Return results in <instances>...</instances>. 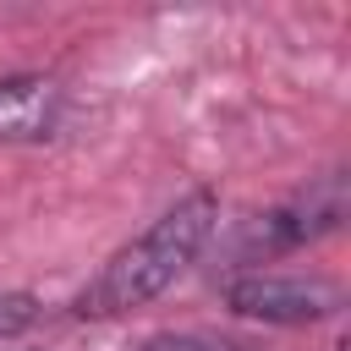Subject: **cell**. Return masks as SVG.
<instances>
[{"label":"cell","mask_w":351,"mask_h":351,"mask_svg":"<svg viewBox=\"0 0 351 351\" xmlns=\"http://www.w3.org/2000/svg\"><path fill=\"white\" fill-rule=\"evenodd\" d=\"M66 121V88L49 71H5L0 77V143L38 148Z\"/></svg>","instance_id":"obj_4"},{"label":"cell","mask_w":351,"mask_h":351,"mask_svg":"<svg viewBox=\"0 0 351 351\" xmlns=\"http://www.w3.org/2000/svg\"><path fill=\"white\" fill-rule=\"evenodd\" d=\"M219 302L230 318L269 324V329H307L346 307L340 280L329 274H296V269H241L219 285Z\"/></svg>","instance_id":"obj_3"},{"label":"cell","mask_w":351,"mask_h":351,"mask_svg":"<svg viewBox=\"0 0 351 351\" xmlns=\"http://www.w3.org/2000/svg\"><path fill=\"white\" fill-rule=\"evenodd\" d=\"M137 351H247V346L236 335H214V329H159Z\"/></svg>","instance_id":"obj_5"},{"label":"cell","mask_w":351,"mask_h":351,"mask_svg":"<svg viewBox=\"0 0 351 351\" xmlns=\"http://www.w3.org/2000/svg\"><path fill=\"white\" fill-rule=\"evenodd\" d=\"M214 230H219V192L214 186L181 192L143 236H132L126 247H115L88 274V285L66 302V313L82 318V324H104V318H126V313L148 307L154 296H165L203 258V247L214 241Z\"/></svg>","instance_id":"obj_1"},{"label":"cell","mask_w":351,"mask_h":351,"mask_svg":"<svg viewBox=\"0 0 351 351\" xmlns=\"http://www.w3.org/2000/svg\"><path fill=\"white\" fill-rule=\"evenodd\" d=\"M38 296L33 291H0V340H16L38 324Z\"/></svg>","instance_id":"obj_6"},{"label":"cell","mask_w":351,"mask_h":351,"mask_svg":"<svg viewBox=\"0 0 351 351\" xmlns=\"http://www.w3.org/2000/svg\"><path fill=\"white\" fill-rule=\"evenodd\" d=\"M346 208H351V181H346V170L313 176L302 192H291V197H280L274 208L241 219V230L230 236V274L263 269V263H274V258H291V252L335 236V230L346 225Z\"/></svg>","instance_id":"obj_2"}]
</instances>
